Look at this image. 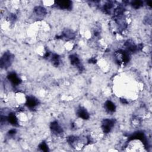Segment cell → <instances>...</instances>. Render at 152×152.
<instances>
[{
	"label": "cell",
	"instance_id": "cell-1",
	"mask_svg": "<svg viewBox=\"0 0 152 152\" xmlns=\"http://www.w3.org/2000/svg\"><path fill=\"white\" fill-rule=\"evenodd\" d=\"M13 57L10 52H5L1 59V66L2 68L8 67L12 63Z\"/></svg>",
	"mask_w": 152,
	"mask_h": 152
},
{
	"label": "cell",
	"instance_id": "cell-2",
	"mask_svg": "<svg viewBox=\"0 0 152 152\" xmlns=\"http://www.w3.org/2000/svg\"><path fill=\"white\" fill-rule=\"evenodd\" d=\"M115 121L113 120H109V119H106L102 122V128L105 133H109L111 129L114 126Z\"/></svg>",
	"mask_w": 152,
	"mask_h": 152
},
{
	"label": "cell",
	"instance_id": "cell-3",
	"mask_svg": "<svg viewBox=\"0 0 152 152\" xmlns=\"http://www.w3.org/2000/svg\"><path fill=\"white\" fill-rule=\"evenodd\" d=\"M8 79L13 85H18L21 83V80L20 79L15 72H11L8 76Z\"/></svg>",
	"mask_w": 152,
	"mask_h": 152
},
{
	"label": "cell",
	"instance_id": "cell-4",
	"mask_svg": "<svg viewBox=\"0 0 152 152\" xmlns=\"http://www.w3.org/2000/svg\"><path fill=\"white\" fill-rule=\"evenodd\" d=\"M51 129L55 134H61L63 132V130L59 124L55 121L51 124Z\"/></svg>",
	"mask_w": 152,
	"mask_h": 152
},
{
	"label": "cell",
	"instance_id": "cell-5",
	"mask_svg": "<svg viewBox=\"0 0 152 152\" xmlns=\"http://www.w3.org/2000/svg\"><path fill=\"white\" fill-rule=\"evenodd\" d=\"M38 104V101L34 97L30 96L27 98L26 105H27L29 108H34Z\"/></svg>",
	"mask_w": 152,
	"mask_h": 152
},
{
	"label": "cell",
	"instance_id": "cell-6",
	"mask_svg": "<svg viewBox=\"0 0 152 152\" xmlns=\"http://www.w3.org/2000/svg\"><path fill=\"white\" fill-rule=\"evenodd\" d=\"M78 116L83 119V120H88L89 118V114L86 109L83 108H80L77 111Z\"/></svg>",
	"mask_w": 152,
	"mask_h": 152
},
{
	"label": "cell",
	"instance_id": "cell-7",
	"mask_svg": "<svg viewBox=\"0 0 152 152\" xmlns=\"http://www.w3.org/2000/svg\"><path fill=\"white\" fill-rule=\"evenodd\" d=\"M57 4L59 8L62 9H70L71 7L72 3L70 1H57Z\"/></svg>",
	"mask_w": 152,
	"mask_h": 152
},
{
	"label": "cell",
	"instance_id": "cell-8",
	"mask_svg": "<svg viewBox=\"0 0 152 152\" xmlns=\"http://www.w3.org/2000/svg\"><path fill=\"white\" fill-rule=\"evenodd\" d=\"M70 61L72 65L76 66V67H77L80 69L82 68V67H80L81 64H80V59H79V58L76 55H71L70 57Z\"/></svg>",
	"mask_w": 152,
	"mask_h": 152
},
{
	"label": "cell",
	"instance_id": "cell-9",
	"mask_svg": "<svg viewBox=\"0 0 152 152\" xmlns=\"http://www.w3.org/2000/svg\"><path fill=\"white\" fill-rule=\"evenodd\" d=\"M7 120L13 125H14V126H17V125H18L17 118L14 115V114H10L9 115V116L7 117Z\"/></svg>",
	"mask_w": 152,
	"mask_h": 152
},
{
	"label": "cell",
	"instance_id": "cell-10",
	"mask_svg": "<svg viewBox=\"0 0 152 152\" xmlns=\"http://www.w3.org/2000/svg\"><path fill=\"white\" fill-rule=\"evenodd\" d=\"M105 107L108 110V111L111 112H114L116 109V107L115 104L110 101H108L105 103Z\"/></svg>",
	"mask_w": 152,
	"mask_h": 152
},
{
	"label": "cell",
	"instance_id": "cell-11",
	"mask_svg": "<svg viewBox=\"0 0 152 152\" xmlns=\"http://www.w3.org/2000/svg\"><path fill=\"white\" fill-rule=\"evenodd\" d=\"M35 11L38 15H43L46 13L45 9L41 7H37L35 9Z\"/></svg>",
	"mask_w": 152,
	"mask_h": 152
},
{
	"label": "cell",
	"instance_id": "cell-12",
	"mask_svg": "<svg viewBox=\"0 0 152 152\" xmlns=\"http://www.w3.org/2000/svg\"><path fill=\"white\" fill-rule=\"evenodd\" d=\"M52 61L54 65H58L59 63V58L57 54H54L52 57Z\"/></svg>",
	"mask_w": 152,
	"mask_h": 152
},
{
	"label": "cell",
	"instance_id": "cell-13",
	"mask_svg": "<svg viewBox=\"0 0 152 152\" xmlns=\"http://www.w3.org/2000/svg\"><path fill=\"white\" fill-rule=\"evenodd\" d=\"M39 149L43 151H48L49 150L47 144H46V143H45V142H42L40 144H39Z\"/></svg>",
	"mask_w": 152,
	"mask_h": 152
},
{
	"label": "cell",
	"instance_id": "cell-14",
	"mask_svg": "<svg viewBox=\"0 0 152 152\" xmlns=\"http://www.w3.org/2000/svg\"><path fill=\"white\" fill-rule=\"evenodd\" d=\"M143 4V3L140 1H136L132 3V5H133V7H134L135 9H139L142 6Z\"/></svg>",
	"mask_w": 152,
	"mask_h": 152
},
{
	"label": "cell",
	"instance_id": "cell-15",
	"mask_svg": "<svg viewBox=\"0 0 152 152\" xmlns=\"http://www.w3.org/2000/svg\"><path fill=\"white\" fill-rule=\"evenodd\" d=\"M9 133L10 135H14L16 133V130H14V129H13V130H11L9 132Z\"/></svg>",
	"mask_w": 152,
	"mask_h": 152
}]
</instances>
